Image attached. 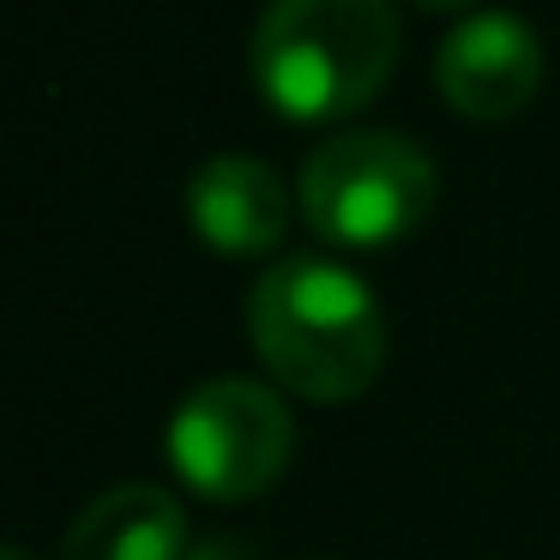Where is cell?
Returning <instances> with one entry per match:
<instances>
[{"label":"cell","mask_w":560,"mask_h":560,"mask_svg":"<svg viewBox=\"0 0 560 560\" xmlns=\"http://www.w3.org/2000/svg\"><path fill=\"white\" fill-rule=\"evenodd\" d=\"M182 506L151 482H127L79 512L61 542V560H182Z\"/></svg>","instance_id":"cell-7"},{"label":"cell","mask_w":560,"mask_h":560,"mask_svg":"<svg viewBox=\"0 0 560 560\" xmlns=\"http://www.w3.org/2000/svg\"><path fill=\"white\" fill-rule=\"evenodd\" d=\"M398 67L392 0H271L254 25V85L290 121H343Z\"/></svg>","instance_id":"cell-2"},{"label":"cell","mask_w":560,"mask_h":560,"mask_svg":"<svg viewBox=\"0 0 560 560\" xmlns=\"http://www.w3.org/2000/svg\"><path fill=\"white\" fill-rule=\"evenodd\" d=\"M187 218H194V235L206 247L230 259H254L271 254L290 230V194H283L278 170L259 158H211L194 170L187 182Z\"/></svg>","instance_id":"cell-6"},{"label":"cell","mask_w":560,"mask_h":560,"mask_svg":"<svg viewBox=\"0 0 560 560\" xmlns=\"http://www.w3.org/2000/svg\"><path fill=\"white\" fill-rule=\"evenodd\" d=\"M247 331L259 362L307 404H350L386 362L380 302L350 266L295 254L278 259L247 295Z\"/></svg>","instance_id":"cell-1"},{"label":"cell","mask_w":560,"mask_h":560,"mask_svg":"<svg viewBox=\"0 0 560 560\" xmlns=\"http://www.w3.org/2000/svg\"><path fill=\"white\" fill-rule=\"evenodd\" d=\"M416 7H428V13H458V7H470V0H416Z\"/></svg>","instance_id":"cell-8"},{"label":"cell","mask_w":560,"mask_h":560,"mask_svg":"<svg viewBox=\"0 0 560 560\" xmlns=\"http://www.w3.org/2000/svg\"><path fill=\"white\" fill-rule=\"evenodd\" d=\"M434 163L404 133H338L302 163V211L307 230L331 247L374 254L422 230L434 211Z\"/></svg>","instance_id":"cell-3"},{"label":"cell","mask_w":560,"mask_h":560,"mask_svg":"<svg viewBox=\"0 0 560 560\" xmlns=\"http://www.w3.org/2000/svg\"><path fill=\"white\" fill-rule=\"evenodd\" d=\"M0 560H25V555H13V548H0Z\"/></svg>","instance_id":"cell-9"},{"label":"cell","mask_w":560,"mask_h":560,"mask_svg":"<svg viewBox=\"0 0 560 560\" xmlns=\"http://www.w3.org/2000/svg\"><path fill=\"white\" fill-rule=\"evenodd\" d=\"M290 410L259 380H211L187 392L182 410L170 416V458L194 494L206 500H254L290 464Z\"/></svg>","instance_id":"cell-4"},{"label":"cell","mask_w":560,"mask_h":560,"mask_svg":"<svg viewBox=\"0 0 560 560\" xmlns=\"http://www.w3.org/2000/svg\"><path fill=\"white\" fill-rule=\"evenodd\" d=\"M434 85L470 121H506L542 85V43L518 13H476L440 43Z\"/></svg>","instance_id":"cell-5"}]
</instances>
